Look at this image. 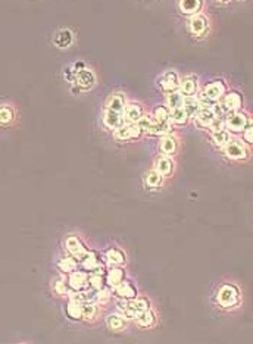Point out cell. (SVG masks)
<instances>
[{"mask_svg": "<svg viewBox=\"0 0 253 344\" xmlns=\"http://www.w3.org/2000/svg\"><path fill=\"white\" fill-rule=\"evenodd\" d=\"M137 324L143 328H147V327H153L155 322H156V318L153 315V312L149 309V311H144V312H140L139 317L136 318Z\"/></svg>", "mask_w": 253, "mask_h": 344, "instance_id": "obj_26", "label": "cell"}, {"mask_svg": "<svg viewBox=\"0 0 253 344\" xmlns=\"http://www.w3.org/2000/svg\"><path fill=\"white\" fill-rule=\"evenodd\" d=\"M72 43V34L71 31L68 29H60L57 31L56 37H55V44L60 49H65V47H69Z\"/></svg>", "mask_w": 253, "mask_h": 344, "instance_id": "obj_24", "label": "cell"}, {"mask_svg": "<svg viewBox=\"0 0 253 344\" xmlns=\"http://www.w3.org/2000/svg\"><path fill=\"white\" fill-rule=\"evenodd\" d=\"M183 109L187 112V115L192 118V116H196L200 110V100L197 96H192V97H184V105H183Z\"/></svg>", "mask_w": 253, "mask_h": 344, "instance_id": "obj_23", "label": "cell"}, {"mask_svg": "<svg viewBox=\"0 0 253 344\" xmlns=\"http://www.w3.org/2000/svg\"><path fill=\"white\" fill-rule=\"evenodd\" d=\"M189 118L190 116L187 115V112L183 107L171 110V122L175 124V125H184L189 121Z\"/></svg>", "mask_w": 253, "mask_h": 344, "instance_id": "obj_34", "label": "cell"}, {"mask_svg": "<svg viewBox=\"0 0 253 344\" xmlns=\"http://www.w3.org/2000/svg\"><path fill=\"white\" fill-rule=\"evenodd\" d=\"M96 317H97V309H96L94 303H83V319L90 322Z\"/></svg>", "mask_w": 253, "mask_h": 344, "instance_id": "obj_35", "label": "cell"}, {"mask_svg": "<svg viewBox=\"0 0 253 344\" xmlns=\"http://www.w3.org/2000/svg\"><path fill=\"white\" fill-rule=\"evenodd\" d=\"M141 130L140 127L136 124H124L121 128H118L116 131H113V138L115 140H133V138H139L141 135Z\"/></svg>", "mask_w": 253, "mask_h": 344, "instance_id": "obj_7", "label": "cell"}, {"mask_svg": "<svg viewBox=\"0 0 253 344\" xmlns=\"http://www.w3.org/2000/svg\"><path fill=\"white\" fill-rule=\"evenodd\" d=\"M66 315L78 321L83 318V303H77V302H69L66 306Z\"/></svg>", "mask_w": 253, "mask_h": 344, "instance_id": "obj_30", "label": "cell"}, {"mask_svg": "<svg viewBox=\"0 0 253 344\" xmlns=\"http://www.w3.org/2000/svg\"><path fill=\"white\" fill-rule=\"evenodd\" d=\"M225 130L230 132H243L248 125V116L243 112H231L225 116Z\"/></svg>", "mask_w": 253, "mask_h": 344, "instance_id": "obj_3", "label": "cell"}, {"mask_svg": "<svg viewBox=\"0 0 253 344\" xmlns=\"http://www.w3.org/2000/svg\"><path fill=\"white\" fill-rule=\"evenodd\" d=\"M106 324H108L109 330H112V331H122V330L127 328V322L119 315H111V317H108Z\"/></svg>", "mask_w": 253, "mask_h": 344, "instance_id": "obj_28", "label": "cell"}, {"mask_svg": "<svg viewBox=\"0 0 253 344\" xmlns=\"http://www.w3.org/2000/svg\"><path fill=\"white\" fill-rule=\"evenodd\" d=\"M94 82H96V78H94V74H93L91 71H88V69H83V71H80V72H78V75H77V84H78V88H81V90L87 91V90L93 88Z\"/></svg>", "mask_w": 253, "mask_h": 344, "instance_id": "obj_14", "label": "cell"}, {"mask_svg": "<svg viewBox=\"0 0 253 344\" xmlns=\"http://www.w3.org/2000/svg\"><path fill=\"white\" fill-rule=\"evenodd\" d=\"M109 302H111V293H109L108 290H105V289L99 290V291H97V303L106 305V303H109Z\"/></svg>", "mask_w": 253, "mask_h": 344, "instance_id": "obj_41", "label": "cell"}, {"mask_svg": "<svg viewBox=\"0 0 253 344\" xmlns=\"http://www.w3.org/2000/svg\"><path fill=\"white\" fill-rule=\"evenodd\" d=\"M208 29H209V19L205 15L197 13V15L190 18L189 31L192 32V35H195L196 38H200V37L206 35Z\"/></svg>", "mask_w": 253, "mask_h": 344, "instance_id": "obj_4", "label": "cell"}, {"mask_svg": "<svg viewBox=\"0 0 253 344\" xmlns=\"http://www.w3.org/2000/svg\"><path fill=\"white\" fill-rule=\"evenodd\" d=\"M240 300V291L233 284H224L220 287L217 293V303L223 309H231L239 305Z\"/></svg>", "mask_w": 253, "mask_h": 344, "instance_id": "obj_1", "label": "cell"}, {"mask_svg": "<svg viewBox=\"0 0 253 344\" xmlns=\"http://www.w3.org/2000/svg\"><path fill=\"white\" fill-rule=\"evenodd\" d=\"M124 278H125V271L122 268H112V269H109V272L106 275V283H108V286L115 289L124 281Z\"/></svg>", "mask_w": 253, "mask_h": 344, "instance_id": "obj_22", "label": "cell"}, {"mask_svg": "<svg viewBox=\"0 0 253 344\" xmlns=\"http://www.w3.org/2000/svg\"><path fill=\"white\" fill-rule=\"evenodd\" d=\"M115 294L124 300H134L137 297V290L127 281H122L118 287H115Z\"/></svg>", "mask_w": 253, "mask_h": 344, "instance_id": "obj_17", "label": "cell"}, {"mask_svg": "<svg viewBox=\"0 0 253 344\" xmlns=\"http://www.w3.org/2000/svg\"><path fill=\"white\" fill-rule=\"evenodd\" d=\"M125 97L121 94V93H115L112 94L109 99H108V103H106V109H111L113 112H118V113H124V109H125Z\"/></svg>", "mask_w": 253, "mask_h": 344, "instance_id": "obj_19", "label": "cell"}, {"mask_svg": "<svg viewBox=\"0 0 253 344\" xmlns=\"http://www.w3.org/2000/svg\"><path fill=\"white\" fill-rule=\"evenodd\" d=\"M15 119V112L10 106L7 105H3L1 109H0V124L3 127H7L9 124H12Z\"/></svg>", "mask_w": 253, "mask_h": 344, "instance_id": "obj_31", "label": "cell"}, {"mask_svg": "<svg viewBox=\"0 0 253 344\" xmlns=\"http://www.w3.org/2000/svg\"><path fill=\"white\" fill-rule=\"evenodd\" d=\"M223 103L225 105V107H227V110H228L230 113H231V112H239V109H240L242 105H243V97H242L239 93L231 91V93H228V94L224 96Z\"/></svg>", "mask_w": 253, "mask_h": 344, "instance_id": "obj_15", "label": "cell"}, {"mask_svg": "<svg viewBox=\"0 0 253 344\" xmlns=\"http://www.w3.org/2000/svg\"><path fill=\"white\" fill-rule=\"evenodd\" d=\"M246 130L253 131V118H248V125H246Z\"/></svg>", "mask_w": 253, "mask_h": 344, "instance_id": "obj_44", "label": "cell"}, {"mask_svg": "<svg viewBox=\"0 0 253 344\" xmlns=\"http://www.w3.org/2000/svg\"><path fill=\"white\" fill-rule=\"evenodd\" d=\"M78 264H80V262H78L74 256H68V258L62 259V261L59 262V269H60L62 272L72 274L74 271H77Z\"/></svg>", "mask_w": 253, "mask_h": 344, "instance_id": "obj_29", "label": "cell"}, {"mask_svg": "<svg viewBox=\"0 0 253 344\" xmlns=\"http://www.w3.org/2000/svg\"><path fill=\"white\" fill-rule=\"evenodd\" d=\"M65 246H66V250L78 261V262H81L90 252L83 246V243H81V240L78 238V237H68L66 238V241H65Z\"/></svg>", "mask_w": 253, "mask_h": 344, "instance_id": "obj_6", "label": "cell"}, {"mask_svg": "<svg viewBox=\"0 0 253 344\" xmlns=\"http://www.w3.org/2000/svg\"><path fill=\"white\" fill-rule=\"evenodd\" d=\"M225 84H224V81H221V79H217V81H212V82H209V84H206L205 87H203V90H202V93H203V96L208 99V100H211V102H218L221 97H224V94H225Z\"/></svg>", "mask_w": 253, "mask_h": 344, "instance_id": "obj_5", "label": "cell"}, {"mask_svg": "<svg viewBox=\"0 0 253 344\" xmlns=\"http://www.w3.org/2000/svg\"><path fill=\"white\" fill-rule=\"evenodd\" d=\"M155 122H156V121L150 119L149 116H143V118L137 122V125L140 127V130H141L143 132H150L152 128H153V125H155Z\"/></svg>", "mask_w": 253, "mask_h": 344, "instance_id": "obj_38", "label": "cell"}, {"mask_svg": "<svg viewBox=\"0 0 253 344\" xmlns=\"http://www.w3.org/2000/svg\"><path fill=\"white\" fill-rule=\"evenodd\" d=\"M155 169L158 172H161L164 177H169L174 171V160L169 156H161L156 159Z\"/></svg>", "mask_w": 253, "mask_h": 344, "instance_id": "obj_18", "label": "cell"}, {"mask_svg": "<svg viewBox=\"0 0 253 344\" xmlns=\"http://www.w3.org/2000/svg\"><path fill=\"white\" fill-rule=\"evenodd\" d=\"M211 138H212V141H214L215 146L224 149L231 141V132L228 130H225V128L220 130V131H212L211 132Z\"/></svg>", "mask_w": 253, "mask_h": 344, "instance_id": "obj_21", "label": "cell"}, {"mask_svg": "<svg viewBox=\"0 0 253 344\" xmlns=\"http://www.w3.org/2000/svg\"><path fill=\"white\" fill-rule=\"evenodd\" d=\"M180 85H181V79H180V77H178V74L175 71H168L161 77V87L167 93L178 91Z\"/></svg>", "mask_w": 253, "mask_h": 344, "instance_id": "obj_8", "label": "cell"}, {"mask_svg": "<svg viewBox=\"0 0 253 344\" xmlns=\"http://www.w3.org/2000/svg\"><path fill=\"white\" fill-rule=\"evenodd\" d=\"M243 140H245L248 144H253V131L245 130V131H243Z\"/></svg>", "mask_w": 253, "mask_h": 344, "instance_id": "obj_43", "label": "cell"}, {"mask_svg": "<svg viewBox=\"0 0 253 344\" xmlns=\"http://www.w3.org/2000/svg\"><path fill=\"white\" fill-rule=\"evenodd\" d=\"M124 116L122 113H118V112H113L111 109H106L105 113H103V124L108 130H112V131H116L118 128H121L124 125Z\"/></svg>", "mask_w": 253, "mask_h": 344, "instance_id": "obj_12", "label": "cell"}, {"mask_svg": "<svg viewBox=\"0 0 253 344\" xmlns=\"http://www.w3.org/2000/svg\"><path fill=\"white\" fill-rule=\"evenodd\" d=\"M88 289H93V290H102V289H103L102 277L91 275V278H88Z\"/></svg>", "mask_w": 253, "mask_h": 344, "instance_id": "obj_40", "label": "cell"}, {"mask_svg": "<svg viewBox=\"0 0 253 344\" xmlns=\"http://www.w3.org/2000/svg\"><path fill=\"white\" fill-rule=\"evenodd\" d=\"M90 274H91V275H97V277H103V274H105V266L100 265V264H97V265L90 271Z\"/></svg>", "mask_w": 253, "mask_h": 344, "instance_id": "obj_42", "label": "cell"}, {"mask_svg": "<svg viewBox=\"0 0 253 344\" xmlns=\"http://www.w3.org/2000/svg\"><path fill=\"white\" fill-rule=\"evenodd\" d=\"M122 116H124L125 122H128V124H137L144 116V113H143V109H141V106L139 103H128L125 106V109H124Z\"/></svg>", "mask_w": 253, "mask_h": 344, "instance_id": "obj_13", "label": "cell"}, {"mask_svg": "<svg viewBox=\"0 0 253 344\" xmlns=\"http://www.w3.org/2000/svg\"><path fill=\"white\" fill-rule=\"evenodd\" d=\"M224 155L227 159L230 160H236V162H245L249 159V152H248V147L237 141V140H231L224 149H223Z\"/></svg>", "mask_w": 253, "mask_h": 344, "instance_id": "obj_2", "label": "cell"}, {"mask_svg": "<svg viewBox=\"0 0 253 344\" xmlns=\"http://www.w3.org/2000/svg\"><path fill=\"white\" fill-rule=\"evenodd\" d=\"M53 289H55V291H56L57 294H60V296L69 294L68 286H66V283H65L63 280H56V281L53 283Z\"/></svg>", "mask_w": 253, "mask_h": 344, "instance_id": "obj_39", "label": "cell"}, {"mask_svg": "<svg viewBox=\"0 0 253 344\" xmlns=\"http://www.w3.org/2000/svg\"><path fill=\"white\" fill-rule=\"evenodd\" d=\"M80 264H81V266H83V269H84V271H88V272H90V271H91L97 264H99V261H97V256H96L93 252H90V253H88V255H87L81 262H80Z\"/></svg>", "mask_w": 253, "mask_h": 344, "instance_id": "obj_36", "label": "cell"}, {"mask_svg": "<svg viewBox=\"0 0 253 344\" xmlns=\"http://www.w3.org/2000/svg\"><path fill=\"white\" fill-rule=\"evenodd\" d=\"M153 113H155V121L158 124H172L171 122V112L167 107L158 106Z\"/></svg>", "mask_w": 253, "mask_h": 344, "instance_id": "obj_33", "label": "cell"}, {"mask_svg": "<svg viewBox=\"0 0 253 344\" xmlns=\"http://www.w3.org/2000/svg\"><path fill=\"white\" fill-rule=\"evenodd\" d=\"M195 118H196V122H197L200 127H208V128H209V127L212 125V122L217 119L211 107H200L199 113H197Z\"/></svg>", "mask_w": 253, "mask_h": 344, "instance_id": "obj_20", "label": "cell"}, {"mask_svg": "<svg viewBox=\"0 0 253 344\" xmlns=\"http://www.w3.org/2000/svg\"><path fill=\"white\" fill-rule=\"evenodd\" d=\"M184 97H192L197 96L199 93V85H197V77L196 75H187L181 79V85L178 90Z\"/></svg>", "mask_w": 253, "mask_h": 344, "instance_id": "obj_11", "label": "cell"}, {"mask_svg": "<svg viewBox=\"0 0 253 344\" xmlns=\"http://www.w3.org/2000/svg\"><path fill=\"white\" fill-rule=\"evenodd\" d=\"M178 7H180L181 13L195 16L200 12L202 1L200 0H181V1H178Z\"/></svg>", "mask_w": 253, "mask_h": 344, "instance_id": "obj_16", "label": "cell"}, {"mask_svg": "<svg viewBox=\"0 0 253 344\" xmlns=\"http://www.w3.org/2000/svg\"><path fill=\"white\" fill-rule=\"evenodd\" d=\"M164 183V175L161 172H158L156 169H150L146 175V184L147 187L150 188H156V187H161Z\"/></svg>", "mask_w": 253, "mask_h": 344, "instance_id": "obj_27", "label": "cell"}, {"mask_svg": "<svg viewBox=\"0 0 253 344\" xmlns=\"http://www.w3.org/2000/svg\"><path fill=\"white\" fill-rule=\"evenodd\" d=\"M212 112H214V115H215V118H220V119H224V116L225 115H228L230 112L227 110V107H225V105L223 103V102H215L214 105H212Z\"/></svg>", "mask_w": 253, "mask_h": 344, "instance_id": "obj_37", "label": "cell"}, {"mask_svg": "<svg viewBox=\"0 0 253 344\" xmlns=\"http://www.w3.org/2000/svg\"><path fill=\"white\" fill-rule=\"evenodd\" d=\"M106 261L109 265H122L125 264V258L122 255V252L116 250V249H109L106 252Z\"/></svg>", "mask_w": 253, "mask_h": 344, "instance_id": "obj_32", "label": "cell"}, {"mask_svg": "<svg viewBox=\"0 0 253 344\" xmlns=\"http://www.w3.org/2000/svg\"><path fill=\"white\" fill-rule=\"evenodd\" d=\"M88 275L83 271H74L72 274H69L68 278V286L69 289H72L74 291H83L88 289Z\"/></svg>", "mask_w": 253, "mask_h": 344, "instance_id": "obj_9", "label": "cell"}, {"mask_svg": "<svg viewBox=\"0 0 253 344\" xmlns=\"http://www.w3.org/2000/svg\"><path fill=\"white\" fill-rule=\"evenodd\" d=\"M183 105H184V96L180 91H174V93H168L167 94V106L171 110L183 107Z\"/></svg>", "mask_w": 253, "mask_h": 344, "instance_id": "obj_25", "label": "cell"}, {"mask_svg": "<svg viewBox=\"0 0 253 344\" xmlns=\"http://www.w3.org/2000/svg\"><path fill=\"white\" fill-rule=\"evenodd\" d=\"M159 150L165 156H174L178 152V140L174 134H165L162 135L159 141Z\"/></svg>", "mask_w": 253, "mask_h": 344, "instance_id": "obj_10", "label": "cell"}]
</instances>
